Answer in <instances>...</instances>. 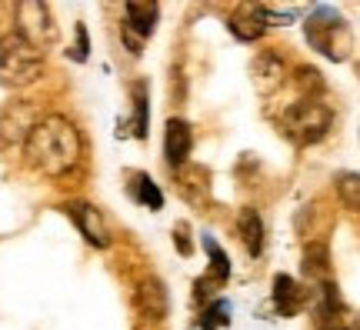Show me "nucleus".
Returning <instances> with one entry per match:
<instances>
[{
	"instance_id": "1",
	"label": "nucleus",
	"mask_w": 360,
	"mask_h": 330,
	"mask_svg": "<svg viewBox=\"0 0 360 330\" xmlns=\"http://www.w3.org/2000/svg\"><path fill=\"white\" fill-rule=\"evenodd\" d=\"M27 160L47 177H67L80 164V134L60 114L40 117L30 140L24 144Z\"/></svg>"
},
{
	"instance_id": "2",
	"label": "nucleus",
	"mask_w": 360,
	"mask_h": 330,
	"mask_svg": "<svg viewBox=\"0 0 360 330\" xmlns=\"http://www.w3.org/2000/svg\"><path fill=\"white\" fill-rule=\"evenodd\" d=\"M40 70H44V51H37L17 30L0 37V84L4 87H30Z\"/></svg>"
},
{
	"instance_id": "3",
	"label": "nucleus",
	"mask_w": 360,
	"mask_h": 330,
	"mask_svg": "<svg viewBox=\"0 0 360 330\" xmlns=\"http://www.w3.org/2000/svg\"><path fill=\"white\" fill-rule=\"evenodd\" d=\"M307 44L327 61H347L350 53V27L334 7H314L310 17L304 20Z\"/></svg>"
},
{
	"instance_id": "4",
	"label": "nucleus",
	"mask_w": 360,
	"mask_h": 330,
	"mask_svg": "<svg viewBox=\"0 0 360 330\" xmlns=\"http://www.w3.org/2000/svg\"><path fill=\"white\" fill-rule=\"evenodd\" d=\"M330 124H334V114H330V107H327L321 97H300V101L290 103V110L283 114V130L290 134V140L304 144V147L327 137Z\"/></svg>"
},
{
	"instance_id": "5",
	"label": "nucleus",
	"mask_w": 360,
	"mask_h": 330,
	"mask_svg": "<svg viewBox=\"0 0 360 330\" xmlns=\"http://www.w3.org/2000/svg\"><path fill=\"white\" fill-rule=\"evenodd\" d=\"M17 34L24 40H30L37 51L51 47L53 40H57V27H53L51 7L40 4V0H24V4H17Z\"/></svg>"
},
{
	"instance_id": "6",
	"label": "nucleus",
	"mask_w": 360,
	"mask_h": 330,
	"mask_svg": "<svg viewBox=\"0 0 360 330\" xmlns=\"http://www.w3.org/2000/svg\"><path fill=\"white\" fill-rule=\"evenodd\" d=\"M40 124L37 117V107L30 101H13L4 107V114H0V140L4 144H27L34 127Z\"/></svg>"
},
{
	"instance_id": "7",
	"label": "nucleus",
	"mask_w": 360,
	"mask_h": 330,
	"mask_svg": "<svg viewBox=\"0 0 360 330\" xmlns=\"http://www.w3.org/2000/svg\"><path fill=\"white\" fill-rule=\"evenodd\" d=\"M317 327L321 330H360L354 310L344 307L334 284H321V291H317Z\"/></svg>"
},
{
	"instance_id": "8",
	"label": "nucleus",
	"mask_w": 360,
	"mask_h": 330,
	"mask_svg": "<svg viewBox=\"0 0 360 330\" xmlns=\"http://www.w3.org/2000/svg\"><path fill=\"white\" fill-rule=\"evenodd\" d=\"M67 214L77 224L80 237H84L90 247H101V250L110 247V230H107V220L101 217L97 207H90V203H84V201H74V203H67Z\"/></svg>"
},
{
	"instance_id": "9",
	"label": "nucleus",
	"mask_w": 360,
	"mask_h": 330,
	"mask_svg": "<svg viewBox=\"0 0 360 330\" xmlns=\"http://www.w3.org/2000/svg\"><path fill=\"white\" fill-rule=\"evenodd\" d=\"M191 151H193V134H191V124L180 120V117H170L167 127H164V157H167L170 167H184L191 160Z\"/></svg>"
},
{
	"instance_id": "10",
	"label": "nucleus",
	"mask_w": 360,
	"mask_h": 330,
	"mask_svg": "<svg viewBox=\"0 0 360 330\" xmlns=\"http://www.w3.org/2000/svg\"><path fill=\"white\" fill-rule=\"evenodd\" d=\"M157 17H160V11H157V4H127L124 7V34L127 37H150L157 27Z\"/></svg>"
},
{
	"instance_id": "11",
	"label": "nucleus",
	"mask_w": 360,
	"mask_h": 330,
	"mask_svg": "<svg viewBox=\"0 0 360 330\" xmlns=\"http://www.w3.org/2000/svg\"><path fill=\"white\" fill-rule=\"evenodd\" d=\"M137 307H141L150 320H164L167 317V307H170L167 287H164L157 277L141 280V287H137Z\"/></svg>"
},
{
	"instance_id": "12",
	"label": "nucleus",
	"mask_w": 360,
	"mask_h": 330,
	"mask_svg": "<svg viewBox=\"0 0 360 330\" xmlns=\"http://www.w3.org/2000/svg\"><path fill=\"white\" fill-rule=\"evenodd\" d=\"M264 30H267V20H264V11H260L257 4H247V7H240V11L231 17V34L237 40H244V44L260 40Z\"/></svg>"
},
{
	"instance_id": "13",
	"label": "nucleus",
	"mask_w": 360,
	"mask_h": 330,
	"mask_svg": "<svg viewBox=\"0 0 360 330\" xmlns=\"http://www.w3.org/2000/svg\"><path fill=\"white\" fill-rule=\"evenodd\" d=\"M283 77H287V67H283L281 53L274 51H264L254 61V84H257L264 94H270V90H277L283 84Z\"/></svg>"
},
{
	"instance_id": "14",
	"label": "nucleus",
	"mask_w": 360,
	"mask_h": 330,
	"mask_svg": "<svg viewBox=\"0 0 360 330\" xmlns=\"http://www.w3.org/2000/svg\"><path fill=\"white\" fill-rule=\"evenodd\" d=\"M274 307L281 310L283 317H294L297 310L304 307V291H300V284L294 277H287V274L274 277Z\"/></svg>"
},
{
	"instance_id": "15",
	"label": "nucleus",
	"mask_w": 360,
	"mask_h": 330,
	"mask_svg": "<svg viewBox=\"0 0 360 330\" xmlns=\"http://www.w3.org/2000/svg\"><path fill=\"white\" fill-rule=\"evenodd\" d=\"M237 230H240V241H244L247 254L260 257V250H264V220H260V214L254 210V207H244V210H240V217H237Z\"/></svg>"
},
{
	"instance_id": "16",
	"label": "nucleus",
	"mask_w": 360,
	"mask_h": 330,
	"mask_svg": "<svg viewBox=\"0 0 360 330\" xmlns=\"http://www.w3.org/2000/svg\"><path fill=\"white\" fill-rule=\"evenodd\" d=\"M204 250H207V257H210V277L217 280V284H224V280L231 277V260L224 254V247H220L210 234H204Z\"/></svg>"
},
{
	"instance_id": "17",
	"label": "nucleus",
	"mask_w": 360,
	"mask_h": 330,
	"mask_svg": "<svg viewBox=\"0 0 360 330\" xmlns=\"http://www.w3.org/2000/svg\"><path fill=\"white\" fill-rule=\"evenodd\" d=\"M137 184H134V197L143 203V207H150V210H160L164 207V193H160V187H157L154 180L147 177V174H137Z\"/></svg>"
},
{
	"instance_id": "18",
	"label": "nucleus",
	"mask_w": 360,
	"mask_h": 330,
	"mask_svg": "<svg viewBox=\"0 0 360 330\" xmlns=\"http://www.w3.org/2000/svg\"><path fill=\"white\" fill-rule=\"evenodd\" d=\"M134 137H147V84H134Z\"/></svg>"
},
{
	"instance_id": "19",
	"label": "nucleus",
	"mask_w": 360,
	"mask_h": 330,
	"mask_svg": "<svg viewBox=\"0 0 360 330\" xmlns=\"http://www.w3.org/2000/svg\"><path fill=\"white\" fill-rule=\"evenodd\" d=\"M337 193H340V201L347 203L350 210H360V174H354V170L337 174Z\"/></svg>"
},
{
	"instance_id": "20",
	"label": "nucleus",
	"mask_w": 360,
	"mask_h": 330,
	"mask_svg": "<svg viewBox=\"0 0 360 330\" xmlns=\"http://www.w3.org/2000/svg\"><path fill=\"white\" fill-rule=\"evenodd\" d=\"M323 270H327V247L314 243V247H307V254H304V274L307 277H323Z\"/></svg>"
},
{
	"instance_id": "21",
	"label": "nucleus",
	"mask_w": 360,
	"mask_h": 330,
	"mask_svg": "<svg viewBox=\"0 0 360 330\" xmlns=\"http://www.w3.org/2000/svg\"><path fill=\"white\" fill-rule=\"evenodd\" d=\"M227 314H231V304L227 300H217L204 310V320H200V330H217V327H227Z\"/></svg>"
},
{
	"instance_id": "22",
	"label": "nucleus",
	"mask_w": 360,
	"mask_h": 330,
	"mask_svg": "<svg viewBox=\"0 0 360 330\" xmlns=\"http://www.w3.org/2000/svg\"><path fill=\"white\" fill-rule=\"evenodd\" d=\"M90 53V40H87V27L77 24V47L70 51V61H77V64H84Z\"/></svg>"
},
{
	"instance_id": "23",
	"label": "nucleus",
	"mask_w": 360,
	"mask_h": 330,
	"mask_svg": "<svg viewBox=\"0 0 360 330\" xmlns=\"http://www.w3.org/2000/svg\"><path fill=\"white\" fill-rule=\"evenodd\" d=\"M174 243H177L180 254H191V241H187V227H184V224L174 230Z\"/></svg>"
}]
</instances>
